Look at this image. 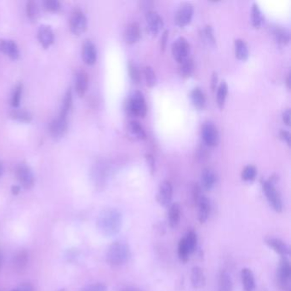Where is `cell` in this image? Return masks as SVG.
<instances>
[{
  "mask_svg": "<svg viewBox=\"0 0 291 291\" xmlns=\"http://www.w3.org/2000/svg\"><path fill=\"white\" fill-rule=\"evenodd\" d=\"M123 216L117 208H108L99 214L96 227L99 232L107 238L116 236L122 228Z\"/></svg>",
  "mask_w": 291,
  "mask_h": 291,
  "instance_id": "1",
  "label": "cell"
},
{
  "mask_svg": "<svg viewBox=\"0 0 291 291\" xmlns=\"http://www.w3.org/2000/svg\"><path fill=\"white\" fill-rule=\"evenodd\" d=\"M131 250L123 242H114L108 247L106 253V262L111 266L125 265L131 258Z\"/></svg>",
  "mask_w": 291,
  "mask_h": 291,
  "instance_id": "2",
  "label": "cell"
},
{
  "mask_svg": "<svg viewBox=\"0 0 291 291\" xmlns=\"http://www.w3.org/2000/svg\"><path fill=\"white\" fill-rule=\"evenodd\" d=\"M126 111L130 116L144 118L147 113V105L144 95L140 90L132 94L126 102Z\"/></svg>",
  "mask_w": 291,
  "mask_h": 291,
  "instance_id": "3",
  "label": "cell"
},
{
  "mask_svg": "<svg viewBox=\"0 0 291 291\" xmlns=\"http://www.w3.org/2000/svg\"><path fill=\"white\" fill-rule=\"evenodd\" d=\"M262 189L265 193L266 198L272 208L276 212H280L282 211V202L280 193L276 190V187L274 186L272 181L262 180Z\"/></svg>",
  "mask_w": 291,
  "mask_h": 291,
  "instance_id": "4",
  "label": "cell"
},
{
  "mask_svg": "<svg viewBox=\"0 0 291 291\" xmlns=\"http://www.w3.org/2000/svg\"><path fill=\"white\" fill-rule=\"evenodd\" d=\"M278 278L282 290L290 291L291 268L288 257H282L280 260Z\"/></svg>",
  "mask_w": 291,
  "mask_h": 291,
  "instance_id": "5",
  "label": "cell"
},
{
  "mask_svg": "<svg viewBox=\"0 0 291 291\" xmlns=\"http://www.w3.org/2000/svg\"><path fill=\"white\" fill-rule=\"evenodd\" d=\"M70 26L74 35H80L86 30L88 20L84 13L80 9H76L70 16Z\"/></svg>",
  "mask_w": 291,
  "mask_h": 291,
  "instance_id": "6",
  "label": "cell"
},
{
  "mask_svg": "<svg viewBox=\"0 0 291 291\" xmlns=\"http://www.w3.org/2000/svg\"><path fill=\"white\" fill-rule=\"evenodd\" d=\"M16 175L20 186L25 189H31L34 184V176L32 169L25 163H20L16 170Z\"/></svg>",
  "mask_w": 291,
  "mask_h": 291,
  "instance_id": "7",
  "label": "cell"
},
{
  "mask_svg": "<svg viewBox=\"0 0 291 291\" xmlns=\"http://www.w3.org/2000/svg\"><path fill=\"white\" fill-rule=\"evenodd\" d=\"M190 44L186 38L180 37L174 42L172 46V54L174 58L178 64L189 58Z\"/></svg>",
  "mask_w": 291,
  "mask_h": 291,
  "instance_id": "8",
  "label": "cell"
},
{
  "mask_svg": "<svg viewBox=\"0 0 291 291\" xmlns=\"http://www.w3.org/2000/svg\"><path fill=\"white\" fill-rule=\"evenodd\" d=\"M193 14H194V7L192 4H182L175 14V22L181 28L187 26L192 22Z\"/></svg>",
  "mask_w": 291,
  "mask_h": 291,
  "instance_id": "9",
  "label": "cell"
},
{
  "mask_svg": "<svg viewBox=\"0 0 291 291\" xmlns=\"http://www.w3.org/2000/svg\"><path fill=\"white\" fill-rule=\"evenodd\" d=\"M202 137L204 143L210 147L217 146L218 142V129L214 123L207 122L202 128Z\"/></svg>",
  "mask_w": 291,
  "mask_h": 291,
  "instance_id": "10",
  "label": "cell"
},
{
  "mask_svg": "<svg viewBox=\"0 0 291 291\" xmlns=\"http://www.w3.org/2000/svg\"><path fill=\"white\" fill-rule=\"evenodd\" d=\"M172 194H174V190H172V184L168 180L162 181L160 183L158 189V195H156L158 204L162 207H168L172 202Z\"/></svg>",
  "mask_w": 291,
  "mask_h": 291,
  "instance_id": "11",
  "label": "cell"
},
{
  "mask_svg": "<svg viewBox=\"0 0 291 291\" xmlns=\"http://www.w3.org/2000/svg\"><path fill=\"white\" fill-rule=\"evenodd\" d=\"M146 22L148 31L152 35H156L162 31L164 26L163 19L158 12L154 10H148L146 13Z\"/></svg>",
  "mask_w": 291,
  "mask_h": 291,
  "instance_id": "12",
  "label": "cell"
},
{
  "mask_svg": "<svg viewBox=\"0 0 291 291\" xmlns=\"http://www.w3.org/2000/svg\"><path fill=\"white\" fill-rule=\"evenodd\" d=\"M68 129V118L58 116L56 119L53 120L49 126L50 135L54 138H59L64 137Z\"/></svg>",
  "mask_w": 291,
  "mask_h": 291,
  "instance_id": "13",
  "label": "cell"
},
{
  "mask_svg": "<svg viewBox=\"0 0 291 291\" xmlns=\"http://www.w3.org/2000/svg\"><path fill=\"white\" fill-rule=\"evenodd\" d=\"M266 244L268 247L271 248L272 250L275 251L282 257H288L290 256V247L286 242H284L282 239L278 238L269 236L266 238Z\"/></svg>",
  "mask_w": 291,
  "mask_h": 291,
  "instance_id": "14",
  "label": "cell"
},
{
  "mask_svg": "<svg viewBox=\"0 0 291 291\" xmlns=\"http://www.w3.org/2000/svg\"><path fill=\"white\" fill-rule=\"evenodd\" d=\"M198 207V220L202 224L207 222L211 211V204L208 198L201 195L196 201Z\"/></svg>",
  "mask_w": 291,
  "mask_h": 291,
  "instance_id": "15",
  "label": "cell"
},
{
  "mask_svg": "<svg viewBox=\"0 0 291 291\" xmlns=\"http://www.w3.org/2000/svg\"><path fill=\"white\" fill-rule=\"evenodd\" d=\"M0 52L6 54L12 60H18L20 56L18 44L12 40H0Z\"/></svg>",
  "mask_w": 291,
  "mask_h": 291,
  "instance_id": "16",
  "label": "cell"
},
{
  "mask_svg": "<svg viewBox=\"0 0 291 291\" xmlns=\"http://www.w3.org/2000/svg\"><path fill=\"white\" fill-rule=\"evenodd\" d=\"M141 38V30L140 24L138 22H132L126 26L124 32V40L126 43L128 44H134L137 43Z\"/></svg>",
  "mask_w": 291,
  "mask_h": 291,
  "instance_id": "17",
  "label": "cell"
},
{
  "mask_svg": "<svg viewBox=\"0 0 291 291\" xmlns=\"http://www.w3.org/2000/svg\"><path fill=\"white\" fill-rule=\"evenodd\" d=\"M82 58L86 64H95L96 61V49L95 44L92 41L86 40L83 44Z\"/></svg>",
  "mask_w": 291,
  "mask_h": 291,
  "instance_id": "18",
  "label": "cell"
},
{
  "mask_svg": "<svg viewBox=\"0 0 291 291\" xmlns=\"http://www.w3.org/2000/svg\"><path fill=\"white\" fill-rule=\"evenodd\" d=\"M28 265V254L26 250H20L13 259V269L16 274H24Z\"/></svg>",
  "mask_w": 291,
  "mask_h": 291,
  "instance_id": "19",
  "label": "cell"
},
{
  "mask_svg": "<svg viewBox=\"0 0 291 291\" xmlns=\"http://www.w3.org/2000/svg\"><path fill=\"white\" fill-rule=\"evenodd\" d=\"M38 42L44 48H48L53 44L54 42V34L49 26L43 25L38 28Z\"/></svg>",
  "mask_w": 291,
  "mask_h": 291,
  "instance_id": "20",
  "label": "cell"
},
{
  "mask_svg": "<svg viewBox=\"0 0 291 291\" xmlns=\"http://www.w3.org/2000/svg\"><path fill=\"white\" fill-rule=\"evenodd\" d=\"M88 84H89V79L88 74L84 70H80L76 74V90L77 94L80 96H84L86 92H88Z\"/></svg>",
  "mask_w": 291,
  "mask_h": 291,
  "instance_id": "21",
  "label": "cell"
},
{
  "mask_svg": "<svg viewBox=\"0 0 291 291\" xmlns=\"http://www.w3.org/2000/svg\"><path fill=\"white\" fill-rule=\"evenodd\" d=\"M242 288L244 291H254L256 290V278L253 272L250 268H244L241 272Z\"/></svg>",
  "mask_w": 291,
  "mask_h": 291,
  "instance_id": "22",
  "label": "cell"
},
{
  "mask_svg": "<svg viewBox=\"0 0 291 291\" xmlns=\"http://www.w3.org/2000/svg\"><path fill=\"white\" fill-rule=\"evenodd\" d=\"M190 281H192L193 288H204L205 284H206V276H205L204 272L202 271V269L201 268L194 266L192 269Z\"/></svg>",
  "mask_w": 291,
  "mask_h": 291,
  "instance_id": "23",
  "label": "cell"
},
{
  "mask_svg": "<svg viewBox=\"0 0 291 291\" xmlns=\"http://www.w3.org/2000/svg\"><path fill=\"white\" fill-rule=\"evenodd\" d=\"M181 208L180 204L177 202L171 204L169 206L168 212V220L170 227L174 228L178 226L180 220Z\"/></svg>",
  "mask_w": 291,
  "mask_h": 291,
  "instance_id": "24",
  "label": "cell"
},
{
  "mask_svg": "<svg viewBox=\"0 0 291 291\" xmlns=\"http://www.w3.org/2000/svg\"><path fill=\"white\" fill-rule=\"evenodd\" d=\"M202 186L206 190H210L216 186V175L212 169L205 168L201 176Z\"/></svg>",
  "mask_w": 291,
  "mask_h": 291,
  "instance_id": "25",
  "label": "cell"
},
{
  "mask_svg": "<svg viewBox=\"0 0 291 291\" xmlns=\"http://www.w3.org/2000/svg\"><path fill=\"white\" fill-rule=\"evenodd\" d=\"M272 34L278 44H287L290 40L288 30H286L282 26H275L272 28Z\"/></svg>",
  "mask_w": 291,
  "mask_h": 291,
  "instance_id": "26",
  "label": "cell"
},
{
  "mask_svg": "<svg viewBox=\"0 0 291 291\" xmlns=\"http://www.w3.org/2000/svg\"><path fill=\"white\" fill-rule=\"evenodd\" d=\"M234 46L236 58L241 61H246L248 58V48L246 42L242 38H236Z\"/></svg>",
  "mask_w": 291,
  "mask_h": 291,
  "instance_id": "27",
  "label": "cell"
},
{
  "mask_svg": "<svg viewBox=\"0 0 291 291\" xmlns=\"http://www.w3.org/2000/svg\"><path fill=\"white\" fill-rule=\"evenodd\" d=\"M218 291H233L232 280L227 272L222 271L218 280Z\"/></svg>",
  "mask_w": 291,
  "mask_h": 291,
  "instance_id": "28",
  "label": "cell"
},
{
  "mask_svg": "<svg viewBox=\"0 0 291 291\" xmlns=\"http://www.w3.org/2000/svg\"><path fill=\"white\" fill-rule=\"evenodd\" d=\"M190 99L192 104L198 110H204L206 105V98L202 90L200 88H194L190 94Z\"/></svg>",
  "mask_w": 291,
  "mask_h": 291,
  "instance_id": "29",
  "label": "cell"
},
{
  "mask_svg": "<svg viewBox=\"0 0 291 291\" xmlns=\"http://www.w3.org/2000/svg\"><path fill=\"white\" fill-rule=\"evenodd\" d=\"M128 132L132 137L137 140H144L146 138V134L142 125L137 120H132L128 124Z\"/></svg>",
  "mask_w": 291,
  "mask_h": 291,
  "instance_id": "30",
  "label": "cell"
},
{
  "mask_svg": "<svg viewBox=\"0 0 291 291\" xmlns=\"http://www.w3.org/2000/svg\"><path fill=\"white\" fill-rule=\"evenodd\" d=\"M227 94H228V84H227L226 82H222L218 86V89H217V94H216L217 105L220 110L224 108Z\"/></svg>",
  "mask_w": 291,
  "mask_h": 291,
  "instance_id": "31",
  "label": "cell"
},
{
  "mask_svg": "<svg viewBox=\"0 0 291 291\" xmlns=\"http://www.w3.org/2000/svg\"><path fill=\"white\" fill-rule=\"evenodd\" d=\"M73 104V96H72V90H68L67 94H65L64 102L62 105L61 112L59 116L68 118V114L70 113V110L72 108Z\"/></svg>",
  "mask_w": 291,
  "mask_h": 291,
  "instance_id": "32",
  "label": "cell"
},
{
  "mask_svg": "<svg viewBox=\"0 0 291 291\" xmlns=\"http://www.w3.org/2000/svg\"><path fill=\"white\" fill-rule=\"evenodd\" d=\"M251 22L254 28H259L263 22V16L257 4H253L251 10Z\"/></svg>",
  "mask_w": 291,
  "mask_h": 291,
  "instance_id": "33",
  "label": "cell"
},
{
  "mask_svg": "<svg viewBox=\"0 0 291 291\" xmlns=\"http://www.w3.org/2000/svg\"><path fill=\"white\" fill-rule=\"evenodd\" d=\"M10 117L20 122L28 123L32 120V114L24 110H14L10 113Z\"/></svg>",
  "mask_w": 291,
  "mask_h": 291,
  "instance_id": "34",
  "label": "cell"
},
{
  "mask_svg": "<svg viewBox=\"0 0 291 291\" xmlns=\"http://www.w3.org/2000/svg\"><path fill=\"white\" fill-rule=\"evenodd\" d=\"M180 74L183 78H189L194 71V64L190 58H188L180 64Z\"/></svg>",
  "mask_w": 291,
  "mask_h": 291,
  "instance_id": "35",
  "label": "cell"
},
{
  "mask_svg": "<svg viewBox=\"0 0 291 291\" xmlns=\"http://www.w3.org/2000/svg\"><path fill=\"white\" fill-rule=\"evenodd\" d=\"M192 254L190 252L188 246L184 238L180 239L178 245V256L181 262H186L189 260L190 256Z\"/></svg>",
  "mask_w": 291,
  "mask_h": 291,
  "instance_id": "36",
  "label": "cell"
},
{
  "mask_svg": "<svg viewBox=\"0 0 291 291\" xmlns=\"http://www.w3.org/2000/svg\"><path fill=\"white\" fill-rule=\"evenodd\" d=\"M256 168L253 166V165H248L242 170V175L241 176H242V180L246 181V182H250V181H253L256 180Z\"/></svg>",
  "mask_w": 291,
  "mask_h": 291,
  "instance_id": "37",
  "label": "cell"
},
{
  "mask_svg": "<svg viewBox=\"0 0 291 291\" xmlns=\"http://www.w3.org/2000/svg\"><path fill=\"white\" fill-rule=\"evenodd\" d=\"M144 76L146 79V84L148 88H153L156 83V76L153 68L150 66H146L144 70Z\"/></svg>",
  "mask_w": 291,
  "mask_h": 291,
  "instance_id": "38",
  "label": "cell"
},
{
  "mask_svg": "<svg viewBox=\"0 0 291 291\" xmlns=\"http://www.w3.org/2000/svg\"><path fill=\"white\" fill-rule=\"evenodd\" d=\"M184 238L186 240V242L190 254L194 253L196 250V247H198V236H196V232H189L187 233L186 238Z\"/></svg>",
  "mask_w": 291,
  "mask_h": 291,
  "instance_id": "39",
  "label": "cell"
},
{
  "mask_svg": "<svg viewBox=\"0 0 291 291\" xmlns=\"http://www.w3.org/2000/svg\"><path fill=\"white\" fill-rule=\"evenodd\" d=\"M26 12L28 18L30 20H36L38 16V8L37 4L34 1H30L26 3Z\"/></svg>",
  "mask_w": 291,
  "mask_h": 291,
  "instance_id": "40",
  "label": "cell"
},
{
  "mask_svg": "<svg viewBox=\"0 0 291 291\" xmlns=\"http://www.w3.org/2000/svg\"><path fill=\"white\" fill-rule=\"evenodd\" d=\"M128 72L132 82L135 84H140V82H141V74H140L138 68L132 62H129Z\"/></svg>",
  "mask_w": 291,
  "mask_h": 291,
  "instance_id": "41",
  "label": "cell"
},
{
  "mask_svg": "<svg viewBox=\"0 0 291 291\" xmlns=\"http://www.w3.org/2000/svg\"><path fill=\"white\" fill-rule=\"evenodd\" d=\"M22 94V84H16L12 96V105L13 107L18 108V106L20 105Z\"/></svg>",
  "mask_w": 291,
  "mask_h": 291,
  "instance_id": "42",
  "label": "cell"
},
{
  "mask_svg": "<svg viewBox=\"0 0 291 291\" xmlns=\"http://www.w3.org/2000/svg\"><path fill=\"white\" fill-rule=\"evenodd\" d=\"M202 35H204V40L207 42L210 46H214L216 44V38H214V30H212V26L210 25H207L204 28L202 31Z\"/></svg>",
  "mask_w": 291,
  "mask_h": 291,
  "instance_id": "43",
  "label": "cell"
},
{
  "mask_svg": "<svg viewBox=\"0 0 291 291\" xmlns=\"http://www.w3.org/2000/svg\"><path fill=\"white\" fill-rule=\"evenodd\" d=\"M60 3L56 0H46L44 2V9L47 12H56L60 9Z\"/></svg>",
  "mask_w": 291,
  "mask_h": 291,
  "instance_id": "44",
  "label": "cell"
},
{
  "mask_svg": "<svg viewBox=\"0 0 291 291\" xmlns=\"http://www.w3.org/2000/svg\"><path fill=\"white\" fill-rule=\"evenodd\" d=\"M82 291H108L107 286L102 282H96L90 286H86Z\"/></svg>",
  "mask_w": 291,
  "mask_h": 291,
  "instance_id": "45",
  "label": "cell"
},
{
  "mask_svg": "<svg viewBox=\"0 0 291 291\" xmlns=\"http://www.w3.org/2000/svg\"><path fill=\"white\" fill-rule=\"evenodd\" d=\"M282 120L286 123V125H290V110L286 108V110L282 113Z\"/></svg>",
  "mask_w": 291,
  "mask_h": 291,
  "instance_id": "46",
  "label": "cell"
},
{
  "mask_svg": "<svg viewBox=\"0 0 291 291\" xmlns=\"http://www.w3.org/2000/svg\"><path fill=\"white\" fill-rule=\"evenodd\" d=\"M168 38V31L166 30V31L163 32L162 35V38H160V48L162 49V50H164L165 48H166Z\"/></svg>",
  "mask_w": 291,
  "mask_h": 291,
  "instance_id": "47",
  "label": "cell"
},
{
  "mask_svg": "<svg viewBox=\"0 0 291 291\" xmlns=\"http://www.w3.org/2000/svg\"><path fill=\"white\" fill-rule=\"evenodd\" d=\"M146 160H147V163H148V168H150V172L153 174L154 171V160L152 154H146Z\"/></svg>",
  "mask_w": 291,
  "mask_h": 291,
  "instance_id": "48",
  "label": "cell"
},
{
  "mask_svg": "<svg viewBox=\"0 0 291 291\" xmlns=\"http://www.w3.org/2000/svg\"><path fill=\"white\" fill-rule=\"evenodd\" d=\"M280 137L282 138L284 141H286V143L288 146H290V132L287 131H284V130H282V131L280 132Z\"/></svg>",
  "mask_w": 291,
  "mask_h": 291,
  "instance_id": "49",
  "label": "cell"
},
{
  "mask_svg": "<svg viewBox=\"0 0 291 291\" xmlns=\"http://www.w3.org/2000/svg\"><path fill=\"white\" fill-rule=\"evenodd\" d=\"M18 291H34V288L30 284H22L18 288Z\"/></svg>",
  "mask_w": 291,
  "mask_h": 291,
  "instance_id": "50",
  "label": "cell"
},
{
  "mask_svg": "<svg viewBox=\"0 0 291 291\" xmlns=\"http://www.w3.org/2000/svg\"><path fill=\"white\" fill-rule=\"evenodd\" d=\"M217 82H218V76H217V74L214 73L212 76V84H211L212 90H216V86H217Z\"/></svg>",
  "mask_w": 291,
  "mask_h": 291,
  "instance_id": "51",
  "label": "cell"
},
{
  "mask_svg": "<svg viewBox=\"0 0 291 291\" xmlns=\"http://www.w3.org/2000/svg\"><path fill=\"white\" fill-rule=\"evenodd\" d=\"M122 291H140L138 288L134 287V286H128V287H125V288H122Z\"/></svg>",
  "mask_w": 291,
  "mask_h": 291,
  "instance_id": "52",
  "label": "cell"
},
{
  "mask_svg": "<svg viewBox=\"0 0 291 291\" xmlns=\"http://www.w3.org/2000/svg\"><path fill=\"white\" fill-rule=\"evenodd\" d=\"M12 193L14 195H18V193L20 192V187L19 186H13L12 187Z\"/></svg>",
  "mask_w": 291,
  "mask_h": 291,
  "instance_id": "53",
  "label": "cell"
},
{
  "mask_svg": "<svg viewBox=\"0 0 291 291\" xmlns=\"http://www.w3.org/2000/svg\"><path fill=\"white\" fill-rule=\"evenodd\" d=\"M2 266H3V254L0 251V272L2 270Z\"/></svg>",
  "mask_w": 291,
  "mask_h": 291,
  "instance_id": "54",
  "label": "cell"
},
{
  "mask_svg": "<svg viewBox=\"0 0 291 291\" xmlns=\"http://www.w3.org/2000/svg\"><path fill=\"white\" fill-rule=\"evenodd\" d=\"M287 86L288 88H290V73H288V77H287Z\"/></svg>",
  "mask_w": 291,
  "mask_h": 291,
  "instance_id": "55",
  "label": "cell"
},
{
  "mask_svg": "<svg viewBox=\"0 0 291 291\" xmlns=\"http://www.w3.org/2000/svg\"><path fill=\"white\" fill-rule=\"evenodd\" d=\"M3 172H4L3 165H2V163L0 162V176L3 174Z\"/></svg>",
  "mask_w": 291,
  "mask_h": 291,
  "instance_id": "56",
  "label": "cell"
},
{
  "mask_svg": "<svg viewBox=\"0 0 291 291\" xmlns=\"http://www.w3.org/2000/svg\"><path fill=\"white\" fill-rule=\"evenodd\" d=\"M58 291H65L64 288H62V290H60Z\"/></svg>",
  "mask_w": 291,
  "mask_h": 291,
  "instance_id": "57",
  "label": "cell"
},
{
  "mask_svg": "<svg viewBox=\"0 0 291 291\" xmlns=\"http://www.w3.org/2000/svg\"><path fill=\"white\" fill-rule=\"evenodd\" d=\"M12 291H18V288H15V290H13Z\"/></svg>",
  "mask_w": 291,
  "mask_h": 291,
  "instance_id": "58",
  "label": "cell"
}]
</instances>
